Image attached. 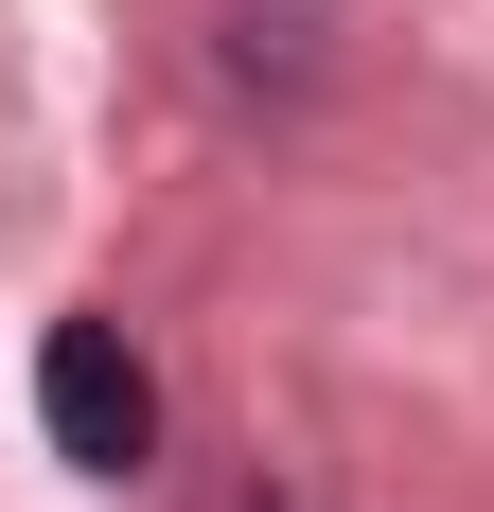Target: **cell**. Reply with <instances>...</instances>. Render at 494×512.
<instances>
[{
  "label": "cell",
  "mask_w": 494,
  "mask_h": 512,
  "mask_svg": "<svg viewBox=\"0 0 494 512\" xmlns=\"http://www.w3.org/2000/svg\"><path fill=\"white\" fill-rule=\"evenodd\" d=\"M36 424H53V460L142 477V442H159V389H142V354H124L106 318H53V354H36Z\"/></svg>",
  "instance_id": "1"
}]
</instances>
